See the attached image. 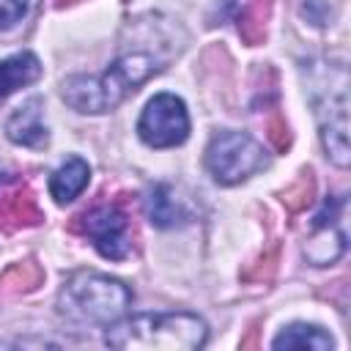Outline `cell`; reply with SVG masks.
<instances>
[{"mask_svg":"<svg viewBox=\"0 0 351 351\" xmlns=\"http://www.w3.org/2000/svg\"><path fill=\"white\" fill-rule=\"evenodd\" d=\"M69 230L90 239V244L107 261H126L132 255V225L121 200L85 208L69 222Z\"/></svg>","mask_w":351,"mask_h":351,"instance_id":"obj_5","label":"cell"},{"mask_svg":"<svg viewBox=\"0 0 351 351\" xmlns=\"http://www.w3.org/2000/svg\"><path fill=\"white\" fill-rule=\"evenodd\" d=\"M137 134L145 145L151 148H173L181 145L189 134V115L186 104L173 96V93H159L154 96L140 121H137Z\"/></svg>","mask_w":351,"mask_h":351,"instance_id":"obj_7","label":"cell"},{"mask_svg":"<svg viewBox=\"0 0 351 351\" xmlns=\"http://www.w3.org/2000/svg\"><path fill=\"white\" fill-rule=\"evenodd\" d=\"M271 16V0H244L236 25H239V36L244 38V44L258 47L266 38V25Z\"/></svg>","mask_w":351,"mask_h":351,"instance_id":"obj_14","label":"cell"},{"mask_svg":"<svg viewBox=\"0 0 351 351\" xmlns=\"http://www.w3.org/2000/svg\"><path fill=\"white\" fill-rule=\"evenodd\" d=\"M274 348H318V351H326L332 348V337L321 329V326H313V324H291L285 326L274 343Z\"/></svg>","mask_w":351,"mask_h":351,"instance_id":"obj_16","label":"cell"},{"mask_svg":"<svg viewBox=\"0 0 351 351\" xmlns=\"http://www.w3.org/2000/svg\"><path fill=\"white\" fill-rule=\"evenodd\" d=\"M145 211H148L151 225H156V228H176L189 219L186 206L176 197V192L167 184L151 186V192L145 197Z\"/></svg>","mask_w":351,"mask_h":351,"instance_id":"obj_12","label":"cell"},{"mask_svg":"<svg viewBox=\"0 0 351 351\" xmlns=\"http://www.w3.org/2000/svg\"><path fill=\"white\" fill-rule=\"evenodd\" d=\"M346 252V230L340 228V200L329 197L313 222V236L304 241V258L313 266H329Z\"/></svg>","mask_w":351,"mask_h":351,"instance_id":"obj_8","label":"cell"},{"mask_svg":"<svg viewBox=\"0 0 351 351\" xmlns=\"http://www.w3.org/2000/svg\"><path fill=\"white\" fill-rule=\"evenodd\" d=\"M44 219V211L27 186H16L14 192L0 197V228L3 230H19V228H33Z\"/></svg>","mask_w":351,"mask_h":351,"instance_id":"obj_10","label":"cell"},{"mask_svg":"<svg viewBox=\"0 0 351 351\" xmlns=\"http://www.w3.org/2000/svg\"><path fill=\"white\" fill-rule=\"evenodd\" d=\"M41 77V63L33 52H19L0 60V101L16 93L19 88L36 82Z\"/></svg>","mask_w":351,"mask_h":351,"instance_id":"obj_13","label":"cell"},{"mask_svg":"<svg viewBox=\"0 0 351 351\" xmlns=\"http://www.w3.org/2000/svg\"><path fill=\"white\" fill-rule=\"evenodd\" d=\"M310 93L315 104V118L321 126V143L326 156L337 165H348V74L343 66L318 63L310 77Z\"/></svg>","mask_w":351,"mask_h":351,"instance_id":"obj_4","label":"cell"},{"mask_svg":"<svg viewBox=\"0 0 351 351\" xmlns=\"http://www.w3.org/2000/svg\"><path fill=\"white\" fill-rule=\"evenodd\" d=\"M11 178H14V176H11V173H5V170H0V186H3V184H8V181H11Z\"/></svg>","mask_w":351,"mask_h":351,"instance_id":"obj_21","label":"cell"},{"mask_svg":"<svg viewBox=\"0 0 351 351\" xmlns=\"http://www.w3.org/2000/svg\"><path fill=\"white\" fill-rule=\"evenodd\" d=\"M266 140H269V145H271L277 154L288 151V145H291V132H288V123H285V118H282L280 112H271V115L266 118Z\"/></svg>","mask_w":351,"mask_h":351,"instance_id":"obj_19","label":"cell"},{"mask_svg":"<svg viewBox=\"0 0 351 351\" xmlns=\"http://www.w3.org/2000/svg\"><path fill=\"white\" fill-rule=\"evenodd\" d=\"M277 261H280V247L274 244L271 250H266L258 261H252L244 271H241V277L247 280V282H266V280H271V274L277 271Z\"/></svg>","mask_w":351,"mask_h":351,"instance_id":"obj_18","label":"cell"},{"mask_svg":"<svg viewBox=\"0 0 351 351\" xmlns=\"http://www.w3.org/2000/svg\"><path fill=\"white\" fill-rule=\"evenodd\" d=\"M129 304L132 291L99 271H74L58 293V313L80 326H110L126 315Z\"/></svg>","mask_w":351,"mask_h":351,"instance_id":"obj_3","label":"cell"},{"mask_svg":"<svg viewBox=\"0 0 351 351\" xmlns=\"http://www.w3.org/2000/svg\"><path fill=\"white\" fill-rule=\"evenodd\" d=\"M44 280V269L36 261H19L14 266H8L0 274V296H19V293H30L33 288H38Z\"/></svg>","mask_w":351,"mask_h":351,"instance_id":"obj_15","label":"cell"},{"mask_svg":"<svg viewBox=\"0 0 351 351\" xmlns=\"http://www.w3.org/2000/svg\"><path fill=\"white\" fill-rule=\"evenodd\" d=\"M41 99H30L25 101L5 123V134L11 143L16 145H25V148H44L49 143V132L41 121Z\"/></svg>","mask_w":351,"mask_h":351,"instance_id":"obj_9","label":"cell"},{"mask_svg":"<svg viewBox=\"0 0 351 351\" xmlns=\"http://www.w3.org/2000/svg\"><path fill=\"white\" fill-rule=\"evenodd\" d=\"M263 145L247 132H217L206 145V167L219 184H239L266 167Z\"/></svg>","mask_w":351,"mask_h":351,"instance_id":"obj_6","label":"cell"},{"mask_svg":"<svg viewBox=\"0 0 351 351\" xmlns=\"http://www.w3.org/2000/svg\"><path fill=\"white\" fill-rule=\"evenodd\" d=\"M208 337V326L192 313H143L115 321L107 329V346L121 351H192Z\"/></svg>","mask_w":351,"mask_h":351,"instance_id":"obj_2","label":"cell"},{"mask_svg":"<svg viewBox=\"0 0 351 351\" xmlns=\"http://www.w3.org/2000/svg\"><path fill=\"white\" fill-rule=\"evenodd\" d=\"M313 197H315V178H313L310 170L299 173V178L282 192V203H285L288 211H302V208H307V206L313 203Z\"/></svg>","mask_w":351,"mask_h":351,"instance_id":"obj_17","label":"cell"},{"mask_svg":"<svg viewBox=\"0 0 351 351\" xmlns=\"http://www.w3.org/2000/svg\"><path fill=\"white\" fill-rule=\"evenodd\" d=\"M27 11V0H0V30L14 27Z\"/></svg>","mask_w":351,"mask_h":351,"instance_id":"obj_20","label":"cell"},{"mask_svg":"<svg viewBox=\"0 0 351 351\" xmlns=\"http://www.w3.org/2000/svg\"><path fill=\"white\" fill-rule=\"evenodd\" d=\"M186 44V30L159 14L129 19L121 36V52L99 77H69L63 101L77 112H107L132 96L145 80L159 74Z\"/></svg>","mask_w":351,"mask_h":351,"instance_id":"obj_1","label":"cell"},{"mask_svg":"<svg viewBox=\"0 0 351 351\" xmlns=\"http://www.w3.org/2000/svg\"><path fill=\"white\" fill-rule=\"evenodd\" d=\"M90 181V167L85 159L80 156H71L66 159L52 176H49V195L55 197V203H71L74 197L82 195V189L88 186Z\"/></svg>","mask_w":351,"mask_h":351,"instance_id":"obj_11","label":"cell"},{"mask_svg":"<svg viewBox=\"0 0 351 351\" xmlns=\"http://www.w3.org/2000/svg\"><path fill=\"white\" fill-rule=\"evenodd\" d=\"M71 3H77V0H55V5H58V8H63V5H71Z\"/></svg>","mask_w":351,"mask_h":351,"instance_id":"obj_22","label":"cell"}]
</instances>
